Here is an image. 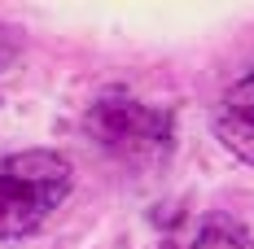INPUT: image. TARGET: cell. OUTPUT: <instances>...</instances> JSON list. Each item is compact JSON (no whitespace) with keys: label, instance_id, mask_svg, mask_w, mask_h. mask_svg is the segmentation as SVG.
Here are the masks:
<instances>
[{"label":"cell","instance_id":"cell-2","mask_svg":"<svg viewBox=\"0 0 254 249\" xmlns=\"http://www.w3.org/2000/svg\"><path fill=\"white\" fill-rule=\"evenodd\" d=\"M83 131L92 136V145L119 157H158L171 149V114L127 92H105L101 100H92Z\"/></svg>","mask_w":254,"mask_h":249},{"label":"cell","instance_id":"cell-1","mask_svg":"<svg viewBox=\"0 0 254 249\" xmlns=\"http://www.w3.org/2000/svg\"><path fill=\"white\" fill-rule=\"evenodd\" d=\"M75 184L70 162L53 149H26L0 157V241L31 236L49 223Z\"/></svg>","mask_w":254,"mask_h":249},{"label":"cell","instance_id":"cell-3","mask_svg":"<svg viewBox=\"0 0 254 249\" xmlns=\"http://www.w3.org/2000/svg\"><path fill=\"white\" fill-rule=\"evenodd\" d=\"M210 127H215V136H219L224 149L254 166V70L246 79H237L228 92L219 97Z\"/></svg>","mask_w":254,"mask_h":249},{"label":"cell","instance_id":"cell-5","mask_svg":"<svg viewBox=\"0 0 254 249\" xmlns=\"http://www.w3.org/2000/svg\"><path fill=\"white\" fill-rule=\"evenodd\" d=\"M18 57H22V35H18L13 26L0 22V70H9Z\"/></svg>","mask_w":254,"mask_h":249},{"label":"cell","instance_id":"cell-4","mask_svg":"<svg viewBox=\"0 0 254 249\" xmlns=\"http://www.w3.org/2000/svg\"><path fill=\"white\" fill-rule=\"evenodd\" d=\"M189 249H254L250 232L228 219V214H210L202 227H197V236H193V245Z\"/></svg>","mask_w":254,"mask_h":249}]
</instances>
